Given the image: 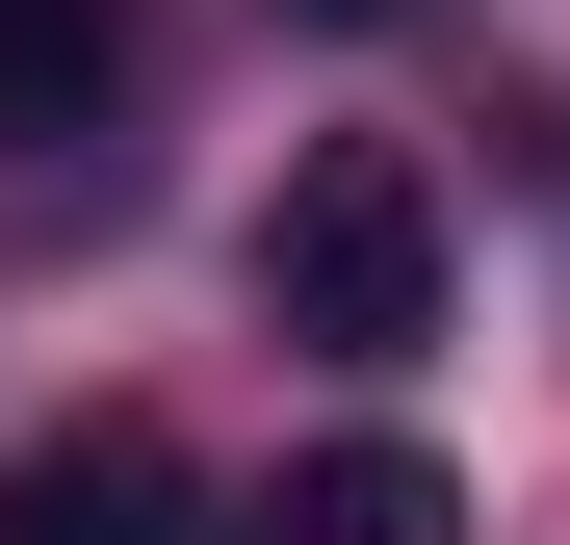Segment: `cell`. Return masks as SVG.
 Listing matches in <instances>:
<instances>
[{"instance_id": "1", "label": "cell", "mask_w": 570, "mask_h": 545, "mask_svg": "<svg viewBox=\"0 0 570 545\" xmlns=\"http://www.w3.org/2000/svg\"><path fill=\"white\" fill-rule=\"evenodd\" d=\"M466 286V234H441V156L415 130H312L259 182V338H312V363H415Z\"/></svg>"}, {"instance_id": "2", "label": "cell", "mask_w": 570, "mask_h": 545, "mask_svg": "<svg viewBox=\"0 0 570 545\" xmlns=\"http://www.w3.org/2000/svg\"><path fill=\"white\" fill-rule=\"evenodd\" d=\"M0 545H208V494L156 416H52V441H0Z\"/></svg>"}, {"instance_id": "3", "label": "cell", "mask_w": 570, "mask_h": 545, "mask_svg": "<svg viewBox=\"0 0 570 545\" xmlns=\"http://www.w3.org/2000/svg\"><path fill=\"white\" fill-rule=\"evenodd\" d=\"M130 105V0H0V156H78Z\"/></svg>"}, {"instance_id": "4", "label": "cell", "mask_w": 570, "mask_h": 545, "mask_svg": "<svg viewBox=\"0 0 570 545\" xmlns=\"http://www.w3.org/2000/svg\"><path fill=\"white\" fill-rule=\"evenodd\" d=\"M259 545H466V494L415 468V441H312V468H285V519Z\"/></svg>"}, {"instance_id": "5", "label": "cell", "mask_w": 570, "mask_h": 545, "mask_svg": "<svg viewBox=\"0 0 570 545\" xmlns=\"http://www.w3.org/2000/svg\"><path fill=\"white\" fill-rule=\"evenodd\" d=\"M285 27H337V52H363V27H415V0H285Z\"/></svg>"}]
</instances>
